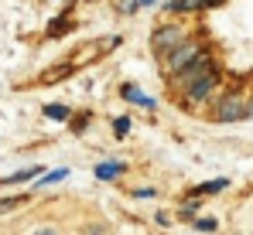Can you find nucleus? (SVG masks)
Returning a JSON list of instances; mask_svg holds the SVG:
<instances>
[{
  "mask_svg": "<svg viewBox=\"0 0 253 235\" xmlns=\"http://www.w3.org/2000/svg\"><path fill=\"white\" fill-rule=\"evenodd\" d=\"M202 51H206V48H202L199 41H181L178 48H171V51H168V72H171V75H178V72H181L185 65H192Z\"/></svg>",
  "mask_w": 253,
  "mask_h": 235,
  "instance_id": "nucleus-1",
  "label": "nucleus"
},
{
  "mask_svg": "<svg viewBox=\"0 0 253 235\" xmlns=\"http://www.w3.org/2000/svg\"><path fill=\"white\" fill-rule=\"evenodd\" d=\"M250 116V102L243 96H226L215 109V119L219 123H236V119H247Z\"/></svg>",
  "mask_w": 253,
  "mask_h": 235,
  "instance_id": "nucleus-2",
  "label": "nucleus"
},
{
  "mask_svg": "<svg viewBox=\"0 0 253 235\" xmlns=\"http://www.w3.org/2000/svg\"><path fill=\"white\" fill-rule=\"evenodd\" d=\"M209 72H215V68H212V58L206 55V51H202V55H199V58H195L192 65H185V68H181V72L174 75V82H178L181 89H188L192 82H199V78L209 75Z\"/></svg>",
  "mask_w": 253,
  "mask_h": 235,
  "instance_id": "nucleus-3",
  "label": "nucleus"
},
{
  "mask_svg": "<svg viewBox=\"0 0 253 235\" xmlns=\"http://www.w3.org/2000/svg\"><path fill=\"white\" fill-rule=\"evenodd\" d=\"M215 82H219V75H215V72H209V75H202L199 82H192V85L185 89V99H188V102H202V99L209 96L212 89H215Z\"/></svg>",
  "mask_w": 253,
  "mask_h": 235,
  "instance_id": "nucleus-4",
  "label": "nucleus"
},
{
  "mask_svg": "<svg viewBox=\"0 0 253 235\" xmlns=\"http://www.w3.org/2000/svg\"><path fill=\"white\" fill-rule=\"evenodd\" d=\"M154 48H158V51H171V48H178V44H181V31H178V28H174V24H165V28H158V31H154Z\"/></svg>",
  "mask_w": 253,
  "mask_h": 235,
  "instance_id": "nucleus-5",
  "label": "nucleus"
},
{
  "mask_svg": "<svg viewBox=\"0 0 253 235\" xmlns=\"http://www.w3.org/2000/svg\"><path fill=\"white\" fill-rule=\"evenodd\" d=\"M120 96H124V99H130L133 106H144V109H154V106H158V102H154L151 96H144V92H137L133 85H124V89H120Z\"/></svg>",
  "mask_w": 253,
  "mask_h": 235,
  "instance_id": "nucleus-6",
  "label": "nucleus"
},
{
  "mask_svg": "<svg viewBox=\"0 0 253 235\" xmlns=\"http://www.w3.org/2000/svg\"><path fill=\"white\" fill-rule=\"evenodd\" d=\"M222 0H171L168 10H202V7H215Z\"/></svg>",
  "mask_w": 253,
  "mask_h": 235,
  "instance_id": "nucleus-7",
  "label": "nucleus"
},
{
  "mask_svg": "<svg viewBox=\"0 0 253 235\" xmlns=\"http://www.w3.org/2000/svg\"><path fill=\"white\" fill-rule=\"evenodd\" d=\"M226 188H229V177H215V181L199 184V188H195V195H219V191H226Z\"/></svg>",
  "mask_w": 253,
  "mask_h": 235,
  "instance_id": "nucleus-8",
  "label": "nucleus"
},
{
  "mask_svg": "<svg viewBox=\"0 0 253 235\" xmlns=\"http://www.w3.org/2000/svg\"><path fill=\"white\" fill-rule=\"evenodd\" d=\"M124 174V164H99L96 167V177L99 181H113V177H120Z\"/></svg>",
  "mask_w": 253,
  "mask_h": 235,
  "instance_id": "nucleus-9",
  "label": "nucleus"
},
{
  "mask_svg": "<svg viewBox=\"0 0 253 235\" xmlns=\"http://www.w3.org/2000/svg\"><path fill=\"white\" fill-rule=\"evenodd\" d=\"M42 170L38 167H28V170H17V174H10V177H3L0 184H17V181H31V177H38Z\"/></svg>",
  "mask_w": 253,
  "mask_h": 235,
  "instance_id": "nucleus-10",
  "label": "nucleus"
},
{
  "mask_svg": "<svg viewBox=\"0 0 253 235\" xmlns=\"http://www.w3.org/2000/svg\"><path fill=\"white\" fill-rule=\"evenodd\" d=\"M24 201H28L24 195H17V198H0V215H3V211H14V208H17V204H24Z\"/></svg>",
  "mask_w": 253,
  "mask_h": 235,
  "instance_id": "nucleus-11",
  "label": "nucleus"
},
{
  "mask_svg": "<svg viewBox=\"0 0 253 235\" xmlns=\"http://www.w3.org/2000/svg\"><path fill=\"white\" fill-rule=\"evenodd\" d=\"M48 119H69V106H44Z\"/></svg>",
  "mask_w": 253,
  "mask_h": 235,
  "instance_id": "nucleus-12",
  "label": "nucleus"
},
{
  "mask_svg": "<svg viewBox=\"0 0 253 235\" xmlns=\"http://www.w3.org/2000/svg\"><path fill=\"white\" fill-rule=\"evenodd\" d=\"M69 177V170H51V174H44L42 184H58V181H65Z\"/></svg>",
  "mask_w": 253,
  "mask_h": 235,
  "instance_id": "nucleus-13",
  "label": "nucleus"
},
{
  "mask_svg": "<svg viewBox=\"0 0 253 235\" xmlns=\"http://www.w3.org/2000/svg\"><path fill=\"white\" fill-rule=\"evenodd\" d=\"M126 130H130V119H126V116H117V123H113V133H117V136H126Z\"/></svg>",
  "mask_w": 253,
  "mask_h": 235,
  "instance_id": "nucleus-14",
  "label": "nucleus"
},
{
  "mask_svg": "<svg viewBox=\"0 0 253 235\" xmlns=\"http://www.w3.org/2000/svg\"><path fill=\"white\" fill-rule=\"evenodd\" d=\"M195 229H202V232H212V229H215V218H199V222H195Z\"/></svg>",
  "mask_w": 253,
  "mask_h": 235,
  "instance_id": "nucleus-15",
  "label": "nucleus"
},
{
  "mask_svg": "<svg viewBox=\"0 0 253 235\" xmlns=\"http://www.w3.org/2000/svg\"><path fill=\"white\" fill-rule=\"evenodd\" d=\"M137 7H140V0H124V3H120V10H124V14H130V10H137Z\"/></svg>",
  "mask_w": 253,
  "mask_h": 235,
  "instance_id": "nucleus-16",
  "label": "nucleus"
},
{
  "mask_svg": "<svg viewBox=\"0 0 253 235\" xmlns=\"http://www.w3.org/2000/svg\"><path fill=\"white\" fill-rule=\"evenodd\" d=\"M85 235H106V225H85Z\"/></svg>",
  "mask_w": 253,
  "mask_h": 235,
  "instance_id": "nucleus-17",
  "label": "nucleus"
},
{
  "mask_svg": "<svg viewBox=\"0 0 253 235\" xmlns=\"http://www.w3.org/2000/svg\"><path fill=\"white\" fill-rule=\"evenodd\" d=\"M195 211H199V201H195V204H185V208H181V215H185V218H192Z\"/></svg>",
  "mask_w": 253,
  "mask_h": 235,
  "instance_id": "nucleus-18",
  "label": "nucleus"
},
{
  "mask_svg": "<svg viewBox=\"0 0 253 235\" xmlns=\"http://www.w3.org/2000/svg\"><path fill=\"white\" fill-rule=\"evenodd\" d=\"M35 235H58V232H55V229H38Z\"/></svg>",
  "mask_w": 253,
  "mask_h": 235,
  "instance_id": "nucleus-19",
  "label": "nucleus"
},
{
  "mask_svg": "<svg viewBox=\"0 0 253 235\" xmlns=\"http://www.w3.org/2000/svg\"><path fill=\"white\" fill-rule=\"evenodd\" d=\"M250 116H253V106H250Z\"/></svg>",
  "mask_w": 253,
  "mask_h": 235,
  "instance_id": "nucleus-20",
  "label": "nucleus"
}]
</instances>
